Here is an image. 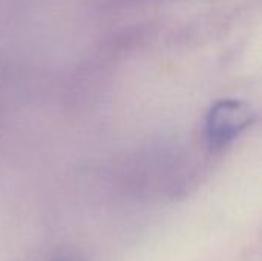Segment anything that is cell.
I'll list each match as a JSON object with an SVG mask.
<instances>
[{
	"mask_svg": "<svg viewBox=\"0 0 262 261\" xmlns=\"http://www.w3.org/2000/svg\"><path fill=\"white\" fill-rule=\"evenodd\" d=\"M256 120L253 108L243 100H221L215 103L206 118V135L212 151H221Z\"/></svg>",
	"mask_w": 262,
	"mask_h": 261,
	"instance_id": "cell-1",
	"label": "cell"
},
{
	"mask_svg": "<svg viewBox=\"0 0 262 261\" xmlns=\"http://www.w3.org/2000/svg\"><path fill=\"white\" fill-rule=\"evenodd\" d=\"M57 261H80L78 258H74V257H63V258H58Z\"/></svg>",
	"mask_w": 262,
	"mask_h": 261,
	"instance_id": "cell-2",
	"label": "cell"
}]
</instances>
